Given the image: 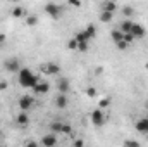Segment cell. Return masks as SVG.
<instances>
[{"label":"cell","instance_id":"obj_1","mask_svg":"<svg viewBox=\"0 0 148 147\" xmlns=\"http://www.w3.org/2000/svg\"><path fill=\"white\" fill-rule=\"evenodd\" d=\"M17 80H19V85L24 87V88H33L40 81V78L29 68H21L19 73H17Z\"/></svg>","mask_w":148,"mask_h":147},{"label":"cell","instance_id":"obj_2","mask_svg":"<svg viewBox=\"0 0 148 147\" xmlns=\"http://www.w3.org/2000/svg\"><path fill=\"white\" fill-rule=\"evenodd\" d=\"M17 106H19L21 112H26V111L33 109V107H35V97H33V95H21Z\"/></svg>","mask_w":148,"mask_h":147},{"label":"cell","instance_id":"obj_3","mask_svg":"<svg viewBox=\"0 0 148 147\" xmlns=\"http://www.w3.org/2000/svg\"><path fill=\"white\" fill-rule=\"evenodd\" d=\"M90 119H91V123H93L95 126H103V125H105V121H107L105 111H102V109L91 111V116H90Z\"/></svg>","mask_w":148,"mask_h":147},{"label":"cell","instance_id":"obj_4","mask_svg":"<svg viewBox=\"0 0 148 147\" xmlns=\"http://www.w3.org/2000/svg\"><path fill=\"white\" fill-rule=\"evenodd\" d=\"M3 68H5L9 73H19L21 62H19V59H16V57H9V59L3 61Z\"/></svg>","mask_w":148,"mask_h":147},{"label":"cell","instance_id":"obj_5","mask_svg":"<svg viewBox=\"0 0 148 147\" xmlns=\"http://www.w3.org/2000/svg\"><path fill=\"white\" fill-rule=\"evenodd\" d=\"M43 9H45V12H47L50 17H53V19H59V17L62 16V7L57 5V3H47Z\"/></svg>","mask_w":148,"mask_h":147},{"label":"cell","instance_id":"obj_6","mask_svg":"<svg viewBox=\"0 0 148 147\" xmlns=\"http://www.w3.org/2000/svg\"><path fill=\"white\" fill-rule=\"evenodd\" d=\"M40 69H41V73H45V74H59L60 66L57 62H45V64L40 66Z\"/></svg>","mask_w":148,"mask_h":147},{"label":"cell","instance_id":"obj_7","mask_svg":"<svg viewBox=\"0 0 148 147\" xmlns=\"http://www.w3.org/2000/svg\"><path fill=\"white\" fill-rule=\"evenodd\" d=\"M40 144L43 147H55L57 146V135H55V133H47V135L41 137Z\"/></svg>","mask_w":148,"mask_h":147},{"label":"cell","instance_id":"obj_8","mask_svg":"<svg viewBox=\"0 0 148 147\" xmlns=\"http://www.w3.org/2000/svg\"><path fill=\"white\" fill-rule=\"evenodd\" d=\"M31 90H33V94H35V95H43V94H47V92L50 90V85H48L47 81H41V80H40L36 85L31 88Z\"/></svg>","mask_w":148,"mask_h":147},{"label":"cell","instance_id":"obj_9","mask_svg":"<svg viewBox=\"0 0 148 147\" xmlns=\"http://www.w3.org/2000/svg\"><path fill=\"white\" fill-rule=\"evenodd\" d=\"M134 128H136V132H140V133H148V118H140V119L134 123Z\"/></svg>","mask_w":148,"mask_h":147},{"label":"cell","instance_id":"obj_10","mask_svg":"<svg viewBox=\"0 0 148 147\" xmlns=\"http://www.w3.org/2000/svg\"><path fill=\"white\" fill-rule=\"evenodd\" d=\"M131 35L134 37V40H136V38H143L145 35H147V30H145L141 24L134 23V26H133V30H131Z\"/></svg>","mask_w":148,"mask_h":147},{"label":"cell","instance_id":"obj_11","mask_svg":"<svg viewBox=\"0 0 148 147\" xmlns=\"http://www.w3.org/2000/svg\"><path fill=\"white\" fill-rule=\"evenodd\" d=\"M57 90H59V94L66 95V94L69 92V80H67V78H60V80L57 81Z\"/></svg>","mask_w":148,"mask_h":147},{"label":"cell","instance_id":"obj_12","mask_svg":"<svg viewBox=\"0 0 148 147\" xmlns=\"http://www.w3.org/2000/svg\"><path fill=\"white\" fill-rule=\"evenodd\" d=\"M16 123H17L19 126H23V128H24V126H28V125H29V116H28L26 112H19V114L16 116Z\"/></svg>","mask_w":148,"mask_h":147},{"label":"cell","instance_id":"obj_13","mask_svg":"<svg viewBox=\"0 0 148 147\" xmlns=\"http://www.w3.org/2000/svg\"><path fill=\"white\" fill-rule=\"evenodd\" d=\"M133 26H134V23L131 21V19H124L122 23H121V31L124 33V35H127V33H131V30H133Z\"/></svg>","mask_w":148,"mask_h":147},{"label":"cell","instance_id":"obj_14","mask_svg":"<svg viewBox=\"0 0 148 147\" xmlns=\"http://www.w3.org/2000/svg\"><path fill=\"white\" fill-rule=\"evenodd\" d=\"M115 10H117V3L115 2H102V12L115 14Z\"/></svg>","mask_w":148,"mask_h":147},{"label":"cell","instance_id":"obj_15","mask_svg":"<svg viewBox=\"0 0 148 147\" xmlns=\"http://www.w3.org/2000/svg\"><path fill=\"white\" fill-rule=\"evenodd\" d=\"M83 31H84V35L88 37V40H93V38L97 37V26H95V24H88Z\"/></svg>","mask_w":148,"mask_h":147},{"label":"cell","instance_id":"obj_16","mask_svg":"<svg viewBox=\"0 0 148 147\" xmlns=\"http://www.w3.org/2000/svg\"><path fill=\"white\" fill-rule=\"evenodd\" d=\"M55 106H57L59 109L67 107V97H66V95H62V94H59V95L55 97Z\"/></svg>","mask_w":148,"mask_h":147},{"label":"cell","instance_id":"obj_17","mask_svg":"<svg viewBox=\"0 0 148 147\" xmlns=\"http://www.w3.org/2000/svg\"><path fill=\"white\" fill-rule=\"evenodd\" d=\"M62 126H64V123L62 121H52L50 123V128H52V133H55V135H62Z\"/></svg>","mask_w":148,"mask_h":147},{"label":"cell","instance_id":"obj_18","mask_svg":"<svg viewBox=\"0 0 148 147\" xmlns=\"http://www.w3.org/2000/svg\"><path fill=\"white\" fill-rule=\"evenodd\" d=\"M110 37H112V40H114V43L117 45L119 42H122V40H124V33H122L121 30H112V31H110Z\"/></svg>","mask_w":148,"mask_h":147},{"label":"cell","instance_id":"obj_19","mask_svg":"<svg viewBox=\"0 0 148 147\" xmlns=\"http://www.w3.org/2000/svg\"><path fill=\"white\" fill-rule=\"evenodd\" d=\"M12 16H14V17H26L28 14H26L24 7H21V5H16V7L12 9Z\"/></svg>","mask_w":148,"mask_h":147},{"label":"cell","instance_id":"obj_20","mask_svg":"<svg viewBox=\"0 0 148 147\" xmlns=\"http://www.w3.org/2000/svg\"><path fill=\"white\" fill-rule=\"evenodd\" d=\"M74 40H76L77 43H84V42H88V43H90V40H88V37L84 35V31H83V30H81V31H77V33L74 35Z\"/></svg>","mask_w":148,"mask_h":147},{"label":"cell","instance_id":"obj_21","mask_svg":"<svg viewBox=\"0 0 148 147\" xmlns=\"http://www.w3.org/2000/svg\"><path fill=\"white\" fill-rule=\"evenodd\" d=\"M110 97H103V99H100V102H98V109H102V111H105L109 106H110Z\"/></svg>","mask_w":148,"mask_h":147},{"label":"cell","instance_id":"obj_22","mask_svg":"<svg viewBox=\"0 0 148 147\" xmlns=\"http://www.w3.org/2000/svg\"><path fill=\"white\" fill-rule=\"evenodd\" d=\"M112 19H114V14H110V12H100V21L102 23H110Z\"/></svg>","mask_w":148,"mask_h":147},{"label":"cell","instance_id":"obj_23","mask_svg":"<svg viewBox=\"0 0 148 147\" xmlns=\"http://www.w3.org/2000/svg\"><path fill=\"white\" fill-rule=\"evenodd\" d=\"M62 135H73V126L69 123H64L62 126Z\"/></svg>","mask_w":148,"mask_h":147},{"label":"cell","instance_id":"obj_24","mask_svg":"<svg viewBox=\"0 0 148 147\" xmlns=\"http://www.w3.org/2000/svg\"><path fill=\"white\" fill-rule=\"evenodd\" d=\"M36 23H38L36 16H26V24H28V26H35Z\"/></svg>","mask_w":148,"mask_h":147},{"label":"cell","instance_id":"obj_25","mask_svg":"<svg viewBox=\"0 0 148 147\" xmlns=\"http://www.w3.org/2000/svg\"><path fill=\"white\" fill-rule=\"evenodd\" d=\"M124 147H141V146H140V142H136V140H133V139H127V140L124 142Z\"/></svg>","mask_w":148,"mask_h":147},{"label":"cell","instance_id":"obj_26","mask_svg":"<svg viewBox=\"0 0 148 147\" xmlns=\"http://www.w3.org/2000/svg\"><path fill=\"white\" fill-rule=\"evenodd\" d=\"M67 49H69V50H77V42L74 40V37L67 42Z\"/></svg>","mask_w":148,"mask_h":147},{"label":"cell","instance_id":"obj_27","mask_svg":"<svg viewBox=\"0 0 148 147\" xmlns=\"http://www.w3.org/2000/svg\"><path fill=\"white\" fill-rule=\"evenodd\" d=\"M84 92H86L88 97H97V88H93V87H88Z\"/></svg>","mask_w":148,"mask_h":147},{"label":"cell","instance_id":"obj_28","mask_svg":"<svg viewBox=\"0 0 148 147\" xmlns=\"http://www.w3.org/2000/svg\"><path fill=\"white\" fill-rule=\"evenodd\" d=\"M73 147H84V140H83V139H74Z\"/></svg>","mask_w":148,"mask_h":147},{"label":"cell","instance_id":"obj_29","mask_svg":"<svg viewBox=\"0 0 148 147\" xmlns=\"http://www.w3.org/2000/svg\"><path fill=\"white\" fill-rule=\"evenodd\" d=\"M122 12H124V16H131L133 14V7L131 5H124L122 7Z\"/></svg>","mask_w":148,"mask_h":147},{"label":"cell","instance_id":"obj_30","mask_svg":"<svg viewBox=\"0 0 148 147\" xmlns=\"http://www.w3.org/2000/svg\"><path fill=\"white\" fill-rule=\"evenodd\" d=\"M24 147H40V144H38L36 140H28V142L24 144Z\"/></svg>","mask_w":148,"mask_h":147},{"label":"cell","instance_id":"obj_31","mask_svg":"<svg viewBox=\"0 0 148 147\" xmlns=\"http://www.w3.org/2000/svg\"><path fill=\"white\" fill-rule=\"evenodd\" d=\"M127 47H129V45H127V43H126V42H124V40H122V42H119V43H117V49H119V50H126V49H127Z\"/></svg>","mask_w":148,"mask_h":147},{"label":"cell","instance_id":"obj_32","mask_svg":"<svg viewBox=\"0 0 148 147\" xmlns=\"http://www.w3.org/2000/svg\"><path fill=\"white\" fill-rule=\"evenodd\" d=\"M124 42H126V43H127V45H129V43H131V42H134V37H133V35H131V33H127V35H124Z\"/></svg>","mask_w":148,"mask_h":147},{"label":"cell","instance_id":"obj_33","mask_svg":"<svg viewBox=\"0 0 148 147\" xmlns=\"http://www.w3.org/2000/svg\"><path fill=\"white\" fill-rule=\"evenodd\" d=\"M69 5H73V7H79V5H81V2H79V0H71V2H69Z\"/></svg>","mask_w":148,"mask_h":147},{"label":"cell","instance_id":"obj_34","mask_svg":"<svg viewBox=\"0 0 148 147\" xmlns=\"http://www.w3.org/2000/svg\"><path fill=\"white\" fill-rule=\"evenodd\" d=\"M0 90H7V81L0 80Z\"/></svg>","mask_w":148,"mask_h":147},{"label":"cell","instance_id":"obj_35","mask_svg":"<svg viewBox=\"0 0 148 147\" xmlns=\"http://www.w3.org/2000/svg\"><path fill=\"white\" fill-rule=\"evenodd\" d=\"M3 42H5V35H3V33H0V43H3Z\"/></svg>","mask_w":148,"mask_h":147},{"label":"cell","instance_id":"obj_36","mask_svg":"<svg viewBox=\"0 0 148 147\" xmlns=\"http://www.w3.org/2000/svg\"><path fill=\"white\" fill-rule=\"evenodd\" d=\"M145 109L148 111V101H147V102H145Z\"/></svg>","mask_w":148,"mask_h":147},{"label":"cell","instance_id":"obj_37","mask_svg":"<svg viewBox=\"0 0 148 147\" xmlns=\"http://www.w3.org/2000/svg\"><path fill=\"white\" fill-rule=\"evenodd\" d=\"M0 135H2V133H0Z\"/></svg>","mask_w":148,"mask_h":147},{"label":"cell","instance_id":"obj_38","mask_svg":"<svg viewBox=\"0 0 148 147\" xmlns=\"http://www.w3.org/2000/svg\"><path fill=\"white\" fill-rule=\"evenodd\" d=\"M147 135H148V133H147Z\"/></svg>","mask_w":148,"mask_h":147}]
</instances>
